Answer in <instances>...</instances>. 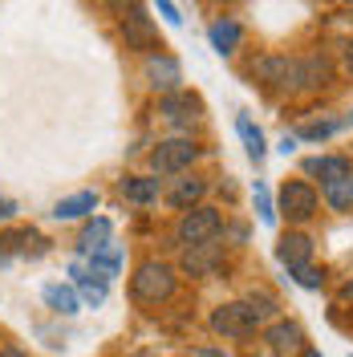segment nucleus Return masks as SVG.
<instances>
[{"mask_svg": "<svg viewBox=\"0 0 353 357\" xmlns=\"http://www.w3.org/2000/svg\"><path fill=\"white\" fill-rule=\"evenodd\" d=\"M345 126V122H337V118H321V122H309V126H301L296 138H309V142H321V138H329Z\"/></svg>", "mask_w": 353, "mask_h": 357, "instance_id": "24", "label": "nucleus"}, {"mask_svg": "<svg viewBox=\"0 0 353 357\" xmlns=\"http://www.w3.org/2000/svg\"><path fill=\"white\" fill-rule=\"evenodd\" d=\"M134 357H151V354H134Z\"/></svg>", "mask_w": 353, "mask_h": 357, "instance_id": "37", "label": "nucleus"}, {"mask_svg": "<svg viewBox=\"0 0 353 357\" xmlns=\"http://www.w3.org/2000/svg\"><path fill=\"white\" fill-rule=\"evenodd\" d=\"M106 4H110L114 13H122V17H126V13L134 8V0H106Z\"/></svg>", "mask_w": 353, "mask_h": 357, "instance_id": "30", "label": "nucleus"}, {"mask_svg": "<svg viewBox=\"0 0 353 357\" xmlns=\"http://www.w3.org/2000/svg\"><path fill=\"white\" fill-rule=\"evenodd\" d=\"M147 77H151V86L155 89H163V98L167 93H179V82H183V66H179L171 53H151L147 57Z\"/></svg>", "mask_w": 353, "mask_h": 357, "instance_id": "7", "label": "nucleus"}, {"mask_svg": "<svg viewBox=\"0 0 353 357\" xmlns=\"http://www.w3.org/2000/svg\"><path fill=\"white\" fill-rule=\"evenodd\" d=\"M292 151H296V134H285L280 138V155H292Z\"/></svg>", "mask_w": 353, "mask_h": 357, "instance_id": "31", "label": "nucleus"}, {"mask_svg": "<svg viewBox=\"0 0 353 357\" xmlns=\"http://www.w3.org/2000/svg\"><path fill=\"white\" fill-rule=\"evenodd\" d=\"M276 260L292 272V268H305L313 260V240L305 231H285L280 240H276Z\"/></svg>", "mask_w": 353, "mask_h": 357, "instance_id": "9", "label": "nucleus"}, {"mask_svg": "<svg viewBox=\"0 0 353 357\" xmlns=\"http://www.w3.org/2000/svg\"><path fill=\"white\" fill-rule=\"evenodd\" d=\"M155 8H158V17L171 24V29H179V24H183V17H179V8H175V0H155Z\"/></svg>", "mask_w": 353, "mask_h": 357, "instance_id": "28", "label": "nucleus"}, {"mask_svg": "<svg viewBox=\"0 0 353 357\" xmlns=\"http://www.w3.org/2000/svg\"><path fill=\"white\" fill-rule=\"evenodd\" d=\"M0 357H24V354H21V349H4Z\"/></svg>", "mask_w": 353, "mask_h": 357, "instance_id": "35", "label": "nucleus"}, {"mask_svg": "<svg viewBox=\"0 0 353 357\" xmlns=\"http://www.w3.org/2000/svg\"><path fill=\"white\" fill-rule=\"evenodd\" d=\"M13 215H17V203H13V199H4V195H0V223H8Z\"/></svg>", "mask_w": 353, "mask_h": 357, "instance_id": "29", "label": "nucleus"}, {"mask_svg": "<svg viewBox=\"0 0 353 357\" xmlns=\"http://www.w3.org/2000/svg\"><path fill=\"white\" fill-rule=\"evenodd\" d=\"M216 260H220V248L207 240V244L187 248V256H183V268H187V276H207V272L216 268Z\"/></svg>", "mask_w": 353, "mask_h": 357, "instance_id": "18", "label": "nucleus"}, {"mask_svg": "<svg viewBox=\"0 0 353 357\" xmlns=\"http://www.w3.org/2000/svg\"><path fill=\"white\" fill-rule=\"evenodd\" d=\"M301 357H321V354H317V349H305V354H301Z\"/></svg>", "mask_w": 353, "mask_h": 357, "instance_id": "36", "label": "nucleus"}, {"mask_svg": "<svg viewBox=\"0 0 353 357\" xmlns=\"http://www.w3.org/2000/svg\"><path fill=\"white\" fill-rule=\"evenodd\" d=\"M252 203H256V211H260V223H276V207H272V195H268V187L256 178V187H252Z\"/></svg>", "mask_w": 353, "mask_h": 357, "instance_id": "25", "label": "nucleus"}, {"mask_svg": "<svg viewBox=\"0 0 353 357\" xmlns=\"http://www.w3.org/2000/svg\"><path fill=\"white\" fill-rule=\"evenodd\" d=\"M268 345H272L276 354H285V349H296V345H301V325H292V321H280V325H272V329H268Z\"/></svg>", "mask_w": 353, "mask_h": 357, "instance_id": "22", "label": "nucleus"}, {"mask_svg": "<svg viewBox=\"0 0 353 357\" xmlns=\"http://www.w3.org/2000/svg\"><path fill=\"white\" fill-rule=\"evenodd\" d=\"M350 4H353V0H350Z\"/></svg>", "mask_w": 353, "mask_h": 357, "instance_id": "38", "label": "nucleus"}, {"mask_svg": "<svg viewBox=\"0 0 353 357\" xmlns=\"http://www.w3.org/2000/svg\"><path fill=\"white\" fill-rule=\"evenodd\" d=\"M292 280H296L301 289H321V284H325V276H321V272H317L313 264H305V268H292Z\"/></svg>", "mask_w": 353, "mask_h": 357, "instance_id": "27", "label": "nucleus"}, {"mask_svg": "<svg viewBox=\"0 0 353 357\" xmlns=\"http://www.w3.org/2000/svg\"><path fill=\"white\" fill-rule=\"evenodd\" d=\"M130 289L142 305H163L175 292V272H171V264H163V260H142V264L134 268Z\"/></svg>", "mask_w": 353, "mask_h": 357, "instance_id": "1", "label": "nucleus"}, {"mask_svg": "<svg viewBox=\"0 0 353 357\" xmlns=\"http://www.w3.org/2000/svg\"><path fill=\"white\" fill-rule=\"evenodd\" d=\"M195 357H227V354H223V349H216V345H207V349H199Z\"/></svg>", "mask_w": 353, "mask_h": 357, "instance_id": "32", "label": "nucleus"}, {"mask_svg": "<svg viewBox=\"0 0 353 357\" xmlns=\"http://www.w3.org/2000/svg\"><path fill=\"white\" fill-rule=\"evenodd\" d=\"M118 191H122L130 203H155L158 199V178L130 175V178H122V183H118Z\"/></svg>", "mask_w": 353, "mask_h": 357, "instance_id": "20", "label": "nucleus"}, {"mask_svg": "<svg viewBox=\"0 0 353 357\" xmlns=\"http://www.w3.org/2000/svg\"><path fill=\"white\" fill-rule=\"evenodd\" d=\"M256 312L248 309V301H232V305H220V309L211 312V329L220 337H232V341H240V337H252L256 333Z\"/></svg>", "mask_w": 353, "mask_h": 357, "instance_id": "4", "label": "nucleus"}, {"mask_svg": "<svg viewBox=\"0 0 353 357\" xmlns=\"http://www.w3.org/2000/svg\"><path fill=\"white\" fill-rule=\"evenodd\" d=\"M252 77L264 82V86H292V61L285 53H268L252 66Z\"/></svg>", "mask_w": 353, "mask_h": 357, "instance_id": "11", "label": "nucleus"}, {"mask_svg": "<svg viewBox=\"0 0 353 357\" xmlns=\"http://www.w3.org/2000/svg\"><path fill=\"white\" fill-rule=\"evenodd\" d=\"M98 207V191H77V195H66V199H57L53 207V220H82Z\"/></svg>", "mask_w": 353, "mask_h": 357, "instance_id": "16", "label": "nucleus"}, {"mask_svg": "<svg viewBox=\"0 0 353 357\" xmlns=\"http://www.w3.org/2000/svg\"><path fill=\"white\" fill-rule=\"evenodd\" d=\"M345 69H350V73H353V37H350V41H345Z\"/></svg>", "mask_w": 353, "mask_h": 357, "instance_id": "33", "label": "nucleus"}, {"mask_svg": "<svg viewBox=\"0 0 353 357\" xmlns=\"http://www.w3.org/2000/svg\"><path fill=\"white\" fill-rule=\"evenodd\" d=\"M203 195H207V183L203 178H179V187L167 195V203L179 207V211H191V207H199Z\"/></svg>", "mask_w": 353, "mask_h": 357, "instance_id": "19", "label": "nucleus"}, {"mask_svg": "<svg viewBox=\"0 0 353 357\" xmlns=\"http://www.w3.org/2000/svg\"><path fill=\"white\" fill-rule=\"evenodd\" d=\"M207 37H211V49L223 57V53H236V45L243 41V29H240V21L223 17V21H216L211 29H207Z\"/></svg>", "mask_w": 353, "mask_h": 357, "instance_id": "14", "label": "nucleus"}, {"mask_svg": "<svg viewBox=\"0 0 353 357\" xmlns=\"http://www.w3.org/2000/svg\"><path fill=\"white\" fill-rule=\"evenodd\" d=\"M41 296H45V305L53 312H61V317L82 312V296H77V289H69V284H45Z\"/></svg>", "mask_w": 353, "mask_h": 357, "instance_id": "15", "label": "nucleus"}, {"mask_svg": "<svg viewBox=\"0 0 353 357\" xmlns=\"http://www.w3.org/2000/svg\"><path fill=\"white\" fill-rule=\"evenodd\" d=\"M341 296H345V301H353V280H345V284H341Z\"/></svg>", "mask_w": 353, "mask_h": 357, "instance_id": "34", "label": "nucleus"}, {"mask_svg": "<svg viewBox=\"0 0 353 357\" xmlns=\"http://www.w3.org/2000/svg\"><path fill=\"white\" fill-rule=\"evenodd\" d=\"M305 175H321V183L341 175H353V158L345 155H321V158H305Z\"/></svg>", "mask_w": 353, "mask_h": 357, "instance_id": "12", "label": "nucleus"}, {"mask_svg": "<svg viewBox=\"0 0 353 357\" xmlns=\"http://www.w3.org/2000/svg\"><path fill=\"white\" fill-rule=\"evenodd\" d=\"M106 280H93V276H86V280H77V296H82V305H89V309H98V305H106Z\"/></svg>", "mask_w": 353, "mask_h": 357, "instance_id": "23", "label": "nucleus"}, {"mask_svg": "<svg viewBox=\"0 0 353 357\" xmlns=\"http://www.w3.org/2000/svg\"><path fill=\"white\" fill-rule=\"evenodd\" d=\"M122 37L130 49H163L158 45V33H155V21L142 13V8H130L126 17H122Z\"/></svg>", "mask_w": 353, "mask_h": 357, "instance_id": "8", "label": "nucleus"}, {"mask_svg": "<svg viewBox=\"0 0 353 357\" xmlns=\"http://www.w3.org/2000/svg\"><path fill=\"white\" fill-rule=\"evenodd\" d=\"M236 134H240V142H243V151H248V158L252 162H264V155H268V142H264V130L248 118V114H240L236 118Z\"/></svg>", "mask_w": 353, "mask_h": 357, "instance_id": "13", "label": "nucleus"}, {"mask_svg": "<svg viewBox=\"0 0 353 357\" xmlns=\"http://www.w3.org/2000/svg\"><path fill=\"white\" fill-rule=\"evenodd\" d=\"M317 203H321V195L313 191V183H301V178L285 183V191H280V211H285L292 223L313 220V215H317Z\"/></svg>", "mask_w": 353, "mask_h": 357, "instance_id": "5", "label": "nucleus"}, {"mask_svg": "<svg viewBox=\"0 0 353 357\" xmlns=\"http://www.w3.org/2000/svg\"><path fill=\"white\" fill-rule=\"evenodd\" d=\"M333 66L325 53H309L301 61H292V89H317V86H329Z\"/></svg>", "mask_w": 353, "mask_h": 357, "instance_id": "6", "label": "nucleus"}, {"mask_svg": "<svg viewBox=\"0 0 353 357\" xmlns=\"http://www.w3.org/2000/svg\"><path fill=\"white\" fill-rule=\"evenodd\" d=\"M195 158H199V146L191 138H167V142H158L151 151V167H155V175H179Z\"/></svg>", "mask_w": 353, "mask_h": 357, "instance_id": "3", "label": "nucleus"}, {"mask_svg": "<svg viewBox=\"0 0 353 357\" xmlns=\"http://www.w3.org/2000/svg\"><path fill=\"white\" fill-rule=\"evenodd\" d=\"M321 199L329 203L333 211H353V175H341V178L321 183Z\"/></svg>", "mask_w": 353, "mask_h": 357, "instance_id": "17", "label": "nucleus"}, {"mask_svg": "<svg viewBox=\"0 0 353 357\" xmlns=\"http://www.w3.org/2000/svg\"><path fill=\"white\" fill-rule=\"evenodd\" d=\"M199 110H203L199 98L195 93H183V89H179V93H167V98L158 102V114H163L171 126H191V122L199 118Z\"/></svg>", "mask_w": 353, "mask_h": 357, "instance_id": "10", "label": "nucleus"}, {"mask_svg": "<svg viewBox=\"0 0 353 357\" xmlns=\"http://www.w3.org/2000/svg\"><path fill=\"white\" fill-rule=\"evenodd\" d=\"M110 231H114V223L110 220H89L86 227H82V256H89V252H98V248H106L110 244Z\"/></svg>", "mask_w": 353, "mask_h": 357, "instance_id": "21", "label": "nucleus"}, {"mask_svg": "<svg viewBox=\"0 0 353 357\" xmlns=\"http://www.w3.org/2000/svg\"><path fill=\"white\" fill-rule=\"evenodd\" d=\"M220 227H223L220 211L199 203V207H191V211H183V220H179V240H183L187 248L207 244V240H216V236H220Z\"/></svg>", "mask_w": 353, "mask_h": 357, "instance_id": "2", "label": "nucleus"}, {"mask_svg": "<svg viewBox=\"0 0 353 357\" xmlns=\"http://www.w3.org/2000/svg\"><path fill=\"white\" fill-rule=\"evenodd\" d=\"M248 309L256 312V321H268V317H276V301L268 292H252L248 296Z\"/></svg>", "mask_w": 353, "mask_h": 357, "instance_id": "26", "label": "nucleus"}]
</instances>
